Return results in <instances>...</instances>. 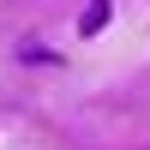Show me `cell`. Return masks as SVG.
I'll return each instance as SVG.
<instances>
[{"mask_svg":"<svg viewBox=\"0 0 150 150\" xmlns=\"http://www.w3.org/2000/svg\"><path fill=\"white\" fill-rule=\"evenodd\" d=\"M102 24H108V0H90V6H84V18H78V30H84V36H96Z\"/></svg>","mask_w":150,"mask_h":150,"instance_id":"6da1fadb","label":"cell"}]
</instances>
